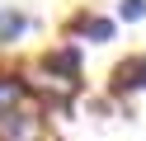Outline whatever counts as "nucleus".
<instances>
[{"instance_id": "obj_3", "label": "nucleus", "mask_w": 146, "mask_h": 141, "mask_svg": "<svg viewBox=\"0 0 146 141\" xmlns=\"http://www.w3.org/2000/svg\"><path fill=\"white\" fill-rule=\"evenodd\" d=\"M42 108H14L0 118V141H42Z\"/></svg>"}, {"instance_id": "obj_7", "label": "nucleus", "mask_w": 146, "mask_h": 141, "mask_svg": "<svg viewBox=\"0 0 146 141\" xmlns=\"http://www.w3.org/2000/svg\"><path fill=\"white\" fill-rule=\"evenodd\" d=\"M146 19V0H118V24H141Z\"/></svg>"}, {"instance_id": "obj_8", "label": "nucleus", "mask_w": 146, "mask_h": 141, "mask_svg": "<svg viewBox=\"0 0 146 141\" xmlns=\"http://www.w3.org/2000/svg\"><path fill=\"white\" fill-rule=\"evenodd\" d=\"M90 113H94V118H108V113H113V99H90Z\"/></svg>"}, {"instance_id": "obj_2", "label": "nucleus", "mask_w": 146, "mask_h": 141, "mask_svg": "<svg viewBox=\"0 0 146 141\" xmlns=\"http://www.w3.org/2000/svg\"><path fill=\"white\" fill-rule=\"evenodd\" d=\"M66 42H94V47H104V42H113V33H118V19H108V14H99V9H90V5H80L76 14L66 19Z\"/></svg>"}, {"instance_id": "obj_5", "label": "nucleus", "mask_w": 146, "mask_h": 141, "mask_svg": "<svg viewBox=\"0 0 146 141\" xmlns=\"http://www.w3.org/2000/svg\"><path fill=\"white\" fill-rule=\"evenodd\" d=\"M29 94H33L29 75H24V71H5V66H0V118L14 113V108H24Z\"/></svg>"}, {"instance_id": "obj_1", "label": "nucleus", "mask_w": 146, "mask_h": 141, "mask_svg": "<svg viewBox=\"0 0 146 141\" xmlns=\"http://www.w3.org/2000/svg\"><path fill=\"white\" fill-rule=\"evenodd\" d=\"M38 71L42 80H29L33 94H80V85H85V52H80V42H57L47 47V52L38 56Z\"/></svg>"}, {"instance_id": "obj_4", "label": "nucleus", "mask_w": 146, "mask_h": 141, "mask_svg": "<svg viewBox=\"0 0 146 141\" xmlns=\"http://www.w3.org/2000/svg\"><path fill=\"white\" fill-rule=\"evenodd\" d=\"M146 89V61L141 56H127V61L113 66V75H108V99H132V94Z\"/></svg>"}, {"instance_id": "obj_9", "label": "nucleus", "mask_w": 146, "mask_h": 141, "mask_svg": "<svg viewBox=\"0 0 146 141\" xmlns=\"http://www.w3.org/2000/svg\"><path fill=\"white\" fill-rule=\"evenodd\" d=\"M141 61H146V52H141Z\"/></svg>"}, {"instance_id": "obj_6", "label": "nucleus", "mask_w": 146, "mask_h": 141, "mask_svg": "<svg viewBox=\"0 0 146 141\" xmlns=\"http://www.w3.org/2000/svg\"><path fill=\"white\" fill-rule=\"evenodd\" d=\"M33 28V19L24 14V9H10V5H0V47H14L24 33Z\"/></svg>"}]
</instances>
